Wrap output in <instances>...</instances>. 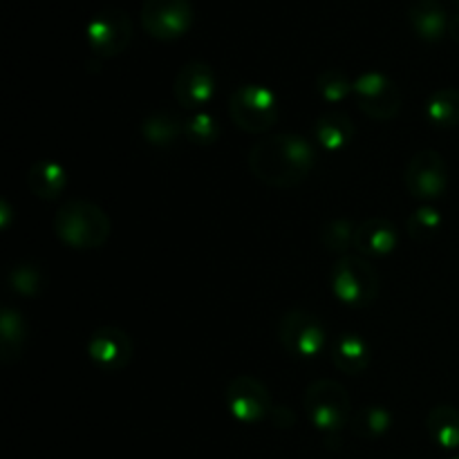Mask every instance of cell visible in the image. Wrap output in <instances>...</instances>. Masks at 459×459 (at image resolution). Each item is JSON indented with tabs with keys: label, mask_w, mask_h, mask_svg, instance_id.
Instances as JSON below:
<instances>
[{
	"label": "cell",
	"mask_w": 459,
	"mask_h": 459,
	"mask_svg": "<svg viewBox=\"0 0 459 459\" xmlns=\"http://www.w3.org/2000/svg\"><path fill=\"white\" fill-rule=\"evenodd\" d=\"M354 233H357V229H352L348 220H332L321 229V240L327 247V251L343 254L354 245Z\"/></svg>",
	"instance_id": "26"
},
{
	"label": "cell",
	"mask_w": 459,
	"mask_h": 459,
	"mask_svg": "<svg viewBox=\"0 0 459 459\" xmlns=\"http://www.w3.org/2000/svg\"><path fill=\"white\" fill-rule=\"evenodd\" d=\"M305 412L316 430L325 435H336L352 415L348 390L332 379H318L305 390Z\"/></svg>",
	"instance_id": "3"
},
{
	"label": "cell",
	"mask_w": 459,
	"mask_h": 459,
	"mask_svg": "<svg viewBox=\"0 0 459 459\" xmlns=\"http://www.w3.org/2000/svg\"><path fill=\"white\" fill-rule=\"evenodd\" d=\"M359 255H388L397 247V229L385 218H370L361 222L354 233Z\"/></svg>",
	"instance_id": "15"
},
{
	"label": "cell",
	"mask_w": 459,
	"mask_h": 459,
	"mask_svg": "<svg viewBox=\"0 0 459 459\" xmlns=\"http://www.w3.org/2000/svg\"><path fill=\"white\" fill-rule=\"evenodd\" d=\"M88 357L103 372H119L133 361V341L119 327H99L88 341Z\"/></svg>",
	"instance_id": "13"
},
{
	"label": "cell",
	"mask_w": 459,
	"mask_h": 459,
	"mask_svg": "<svg viewBox=\"0 0 459 459\" xmlns=\"http://www.w3.org/2000/svg\"><path fill=\"white\" fill-rule=\"evenodd\" d=\"M455 459H459V457H455Z\"/></svg>",
	"instance_id": "31"
},
{
	"label": "cell",
	"mask_w": 459,
	"mask_h": 459,
	"mask_svg": "<svg viewBox=\"0 0 459 459\" xmlns=\"http://www.w3.org/2000/svg\"><path fill=\"white\" fill-rule=\"evenodd\" d=\"M9 285L22 296H34L43 290V273L36 264H16L9 273Z\"/></svg>",
	"instance_id": "28"
},
{
	"label": "cell",
	"mask_w": 459,
	"mask_h": 459,
	"mask_svg": "<svg viewBox=\"0 0 459 459\" xmlns=\"http://www.w3.org/2000/svg\"><path fill=\"white\" fill-rule=\"evenodd\" d=\"M229 115L247 133H267L278 121V99L260 83L240 85L229 99Z\"/></svg>",
	"instance_id": "5"
},
{
	"label": "cell",
	"mask_w": 459,
	"mask_h": 459,
	"mask_svg": "<svg viewBox=\"0 0 459 459\" xmlns=\"http://www.w3.org/2000/svg\"><path fill=\"white\" fill-rule=\"evenodd\" d=\"M448 13L439 0H412L408 7V22L426 43H437L448 34Z\"/></svg>",
	"instance_id": "14"
},
{
	"label": "cell",
	"mask_w": 459,
	"mask_h": 459,
	"mask_svg": "<svg viewBox=\"0 0 459 459\" xmlns=\"http://www.w3.org/2000/svg\"><path fill=\"white\" fill-rule=\"evenodd\" d=\"M442 229V215L435 206L424 204L415 211V213L408 218V233H411L412 240L417 242H429Z\"/></svg>",
	"instance_id": "24"
},
{
	"label": "cell",
	"mask_w": 459,
	"mask_h": 459,
	"mask_svg": "<svg viewBox=\"0 0 459 459\" xmlns=\"http://www.w3.org/2000/svg\"><path fill=\"white\" fill-rule=\"evenodd\" d=\"M393 426V412L384 406H363L352 417V429L359 437L377 439L385 435Z\"/></svg>",
	"instance_id": "23"
},
{
	"label": "cell",
	"mask_w": 459,
	"mask_h": 459,
	"mask_svg": "<svg viewBox=\"0 0 459 459\" xmlns=\"http://www.w3.org/2000/svg\"><path fill=\"white\" fill-rule=\"evenodd\" d=\"M139 21L152 39L175 40L191 30L195 9L191 0H143Z\"/></svg>",
	"instance_id": "7"
},
{
	"label": "cell",
	"mask_w": 459,
	"mask_h": 459,
	"mask_svg": "<svg viewBox=\"0 0 459 459\" xmlns=\"http://www.w3.org/2000/svg\"><path fill=\"white\" fill-rule=\"evenodd\" d=\"M224 402L229 412L242 424H258L272 415V397L269 390L254 377L240 375L231 379L224 390Z\"/></svg>",
	"instance_id": "11"
},
{
	"label": "cell",
	"mask_w": 459,
	"mask_h": 459,
	"mask_svg": "<svg viewBox=\"0 0 459 459\" xmlns=\"http://www.w3.org/2000/svg\"><path fill=\"white\" fill-rule=\"evenodd\" d=\"M352 92L363 115L375 121L394 119L402 108V92L397 83L384 72H363L352 83Z\"/></svg>",
	"instance_id": "8"
},
{
	"label": "cell",
	"mask_w": 459,
	"mask_h": 459,
	"mask_svg": "<svg viewBox=\"0 0 459 459\" xmlns=\"http://www.w3.org/2000/svg\"><path fill=\"white\" fill-rule=\"evenodd\" d=\"M215 85H218V79H215V72L209 63L188 61L175 74L173 97L186 110H200L211 103Z\"/></svg>",
	"instance_id": "12"
},
{
	"label": "cell",
	"mask_w": 459,
	"mask_h": 459,
	"mask_svg": "<svg viewBox=\"0 0 459 459\" xmlns=\"http://www.w3.org/2000/svg\"><path fill=\"white\" fill-rule=\"evenodd\" d=\"M448 36H451L455 43H459V9L453 13L451 21H448Z\"/></svg>",
	"instance_id": "29"
},
{
	"label": "cell",
	"mask_w": 459,
	"mask_h": 459,
	"mask_svg": "<svg viewBox=\"0 0 459 459\" xmlns=\"http://www.w3.org/2000/svg\"><path fill=\"white\" fill-rule=\"evenodd\" d=\"M426 429L439 448H459V411L455 406H435L426 417Z\"/></svg>",
	"instance_id": "20"
},
{
	"label": "cell",
	"mask_w": 459,
	"mask_h": 459,
	"mask_svg": "<svg viewBox=\"0 0 459 459\" xmlns=\"http://www.w3.org/2000/svg\"><path fill=\"white\" fill-rule=\"evenodd\" d=\"M426 117L437 128H455L459 126V90L442 88L433 92L426 101Z\"/></svg>",
	"instance_id": "22"
},
{
	"label": "cell",
	"mask_w": 459,
	"mask_h": 459,
	"mask_svg": "<svg viewBox=\"0 0 459 459\" xmlns=\"http://www.w3.org/2000/svg\"><path fill=\"white\" fill-rule=\"evenodd\" d=\"M110 218L101 206L88 200H70L54 215V233L72 249H99L110 238Z\"/></svg>",
	"instance_id": "2"
},
{
	"label": "cell",
	"mask_w": 459,
	"mask_h": 459,
	"mask_svg": "<svg viewBox=\"0 0 459 459\" xmlns=\"http://www.w3.org/2000/svg\"><path fill=\"white\" fill-rule=\"evenodd\" d=\"M67 173L58 161L40 160L30 166L27 173V186L40 200H54L65 191Z\"/></svg>",
	"instance_id": "18"
},
{
	"label": "cell",
	"mask_w": 459,
	"mask_h": 459,
	"mask_svg": "<svg viewBox=\"0 0 459 459\" xmlns=\"http://www.w3.org/2000/svg\"><path fill=\"white\" fill-rule=\"evenodd\" d=\"M184 134L197 146H211L220 137L218 119L211 112H195L184 121Z\"/></svg>",
	"instance_id": "25"
},
{
	"label": "cell",
	"mask_w": 459,
	"mask_h": 459,
	"mask_svg": "<svg viewBox=\"0 0 459 459\" xmlns=\"http://www.w3.org/2000/svg\"><path fill=\"white\" fill-rule=\"evenodd\" d=\"M316 88L318 94L330 103L343 101V99L352 92V83H350V79L345 76V72L341 70L321 72L316 79Z\"/></svg>",
	"instance_id": "27"
},
{
	"label": "cell",
	"mask_w": 459,
	"mask_h": 459,
	"mask_svg": "<svg viewBox=\"0 0 459 459\" xmlns=\"http://www.w3.org/2000/svg\"><path fill=\"white\" fill-rule=\"evenodd\" d=\"M278 341L294 357L316 359L325 348L327 332L321 318L303 309H294L278 323Z\"/></svg>",
	"instance_id": "6"
},
{
	"label": "cell",
	"mask_w": 459,
	"mask_h": 459,
	"mask_svg": "<svg viewBox=\"0 0 459 459\" xmlns=\"http://www.w3.org/2000/svg\"><path fill=\"white\" fill-rule=\"evenodd\" d=\"M455 4H457V7H459V0H455Z\"/></svg>",
	"instance_id": "30"
},
{
	"label": "cell",
	"mask_w": 459,
	"mask_h": 459,
	"mask_svg": "<svg viewBox=\"0 0 459 459\" xmlns=\"http://www.w3.org/2000/svg\"><path fill=\"white\" fill-rule=\"evenodd\" d=\"M357 134L352 119L343 110H327L314 124V137L325 151L334 152L350 146V142Z\"/></svg>",
	"instance_id": "17"
},
{
	"label": "cell",
	"mask_w": 459,
	"mask_h": 459,
	"mask_svg": "<svg viewBox=\"0 0 459 459\" xmlns=\"http://www.w3.org/2000/svg\"><path fill=\"white\" fill-rule=\"evenodd\" d=\"M184 133V121L170 112H152L142 121V134L151 146L169 148L178 142L179 134Z\"/></svg>",
	"instance_id": "21"
},
{
	"label": "cell",
	"mask_w": 459,
	"mask_h": 459,
	"mask_svg": "<svg viewBox=\"0 0 459 459\" xmlns=\"http://www.w3.org/2000/svg\"><path fill=\"white\" fill-rule=\"evenodd\" d=\"M332 291L348 307H368L379 294V273L363 255H341L332 269Z\"/></svg>",
	"instance_id": "4"
},
{
	"label": "cell",
	"mask_w": 459,
	"mask_h": 459,
	"mask_svg": "<svg viewBox=\"0 0 459 459\" xmlns=\"http://www.w3.org/2000/svg\"><path fill=\"white\" fill-rule=\"evenodd\" d=\"M403 182L408 193L417 200H437L448 188V166L437 151L415 152L403 170Z\"/></svg>",
	"instance_id": "10"
},
{
	"label": "cell",
	"mask_w": 459,
	"mask_h": 459,
	"mask_svg": "<svg viewBox=\"0 0 459 459\" xmlns=\"http://www.w3.org/2000/svg\"><path fill=\"white\" fill-rule=\"evenodd\" d=\"M332 361L345 375H361L370 366L372 348L361 334L345 332L332 343Z\"/></svg>",
	"instance_id": "16"
},
{
	"label": "cell",
	"mask_w": 459,
	"mask_h": 459,
	"mask_svg": "<svg viewBox=\"0 0 459 459\" xmlns=\"http://www.w3.org/2000/svg\"><path fill=\"white\" fill-rule=\"evenodd\" d=\"M27 341L25 318L18 309L4 307L0 314V350H3V363L18 361Z\"/></svg>",
	"instance_id": "19"
},
{
	"label": "cell",
	"mask_w": 459,
	"mask_h": 459,
	"mask_svg": "<svg viewBox=\"0 0 459 459\" xmlns=\"http://www.w3.org/2000/svg\"><path fill=\"white\" fill-rule=\"evenodd\" d=\"M88 45L94 54L112 58L124 52L133 40V21L130 13L119 7H106L90 18L85 27Z\"/></svg>",
	"instance_id": "9"
},
{
	"label": "cell",
	"mask_w": 459,
	"mask_h": 459,
	"mask_svg": "<svg viewBox=\"0 0 459 459\" xmlns=\"http://www.w3.org/2000/svg\"><path fill=\"white\" fill-rule=\"evenodd\" d=\"M316 152L300 134H269L249 151V169L273 188L299 186L314 169Z\"/></svg>",
	"instance_id": "1"
}]
</instances>
